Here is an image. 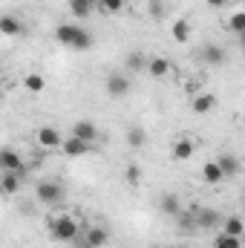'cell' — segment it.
<instances>
[{"label":"cell","instance_id":"1","mask_svg":"<svg viewBox=\"0 0 245 248\" xmlns=\"http://www.w3.org/2000/svg\"><path fill=\"white\" fill-rule=\"evenodd\" d=\"M49 234H52V240H58V243H75V237L81 234V225H78L72 217L52 214V219H49Z\"/></svg>","mask_w":245,"mask_h":248},{"label":"cell","instance_id":"2","mask_svg":"<svg viewBox=\"0 0 245 248\" xmlns=\"http://www.w3.org/2000/svg\"><path fill=\"white\" fill-rule=\"evenodd\" d=\"M78 240H81V243H75V248H104L110 243V231L101 228V225H92V228H87L84 234H78Z\"/></svg>","mask_w":245,"mask_h":248},{"label":"cell","instance_id":"3","mask_svg":"<svg viewBox=\"0 0 245 248\" xmlns=\"http://www.w3.org/2000/svg\"><path fill=\"white\" fill-rule=\"evenodd\" d=\"M35 193H38V202H44V205H58L63 199V185L55 182V179H46V182H38Z\"/></svg>","mask_w":245,"mask_h":248},{"label":"cell","instance_id":"4","mask_svg":"<svg viewBox=\"0 0 245 248\" xmlns=\"http://www.w3.org/2000/svg\"><path fill=\"white\" fill-rule=\"evenodd\" d=\"M0 170L3 173H17V176L26 173V165H23V159H20V153L15 147H3L0 150Z\"/></svg>","mask_w":245,"mask_h":248},{"label":"cell","instance_id":"5","mask_svg":"<svg viewBox=\"0 0 245 248\" xmlns=\"http://www.w3.org/2000/svg\"><path fill=\"white\" fill-rule=\"evenodd\" d=\"M35 141H38V147H44V150H55V147H61V133L55 130V127H38V133H35Z\"/></svg>","mask_w":245,"mask_h":248},{"label":"cell","instance_id":"6","mask_svg":"<svg viewBox=\"0 0 245 248\" xmlns=\"http://www.w3.org/2000/svg\"><path fill=\"white\" fill-rule=\"evenodd\" d=\"M222 222V217H219V211H214V208H199V211H193V225L196 228H216Z\"/></svg>","mask_w":245,"mask_h":248},{"label":"cell","instance_id":"7","mask_svg":"<svg viewBox=\"0 0 245 248\" xmlns=\"http://www.w3.org/2000/svg\"><path fill=\"white\" fill-rule=\"evenodd\" d=\"M130 93V78L122 75V72H113L110 78H107V95H113V98H124Z\"/></svg>","mask_w":245,"mask_h":248},{"label":"cell","instance_id":"8","mask_svg":"<svg viewBox=\"0 0 245 248\" xmlns=\"http://www.w3.org/2000/svg\"><path fill=\"white\" fill-rule=\"evenodd\" d=\"M61 150L69 156V159H78V156L90 153V150H92V144H90V141H81V139H75V136H69V139H63V141H61Z\"/></svg>","mask_w":245,"mask_h":248},{"label":"cell","instance_id":"9","mask_svg":"<svg viewBox=\"0 0 245 248\" xmlns=\"http://www.w3.org/2000/svg\"><path fill=\"white\" fill-rule=\"evenodd\" d=\"M72 136L81 139V141H90V144H92V141L98 139V127H95L92 122H75L72 124Z\"/></svg>","mask_w":245,"mask_h":248},{"label":"cell","instance_id":"10","mask_svg":"<svg viewBox=\"0 0 245 248\" xmlns=\"http://www.w3.org/2000/svg\"><path fill=\"white\" fill-rule=\"evenodd\" d=\"M0 35L17 38V35H23V23H20L15 15H3V17H0Z\"/></svg>","mask_w":245,"mask_h":248},{"label":"cell","instance_id":"11","mask_svg":"<svg viewBox=\"0 0 245 248\" xmlns=\"http://www.w3.org/2000/svg\"><path fill=\"white\" fill-rule=\"evenodd\" d=\"M170 156H173L176 162H187V159L193 156V141H190V139H176V141L170 144Z\"/></svg>","mask_w":245,"mask_h":248},{"label":"cell","instance_id":"12","mask_svg":"<svg viewBox=\"0 0 245 248\" xmlns=\"http://www.w3.org/2000/svg\"><path fill=\"white\" fill-rule=\"evenodd\" d=\"M216 165H219V170H222V176H237V173L243 170V165H240V159H237V156H231V153H222V156L216 159Z\"/></svg>","mask_w":245,"mask_h":248},{"label":"cell","instance_id":"13","mask_svg":"<svg viewBox=\"0 0 245 248\" xmlns=\"http://www.w3.org/2000/svg\"><path fill=\"white\" fill-rule=\"evenodd\" d=\"M214 104H216V98H214L211 93H202V95H196V98L190 101V110H193L196 116H202V113H211Z\"/></svg>","mask_w":245,"mask_h":248},{"label":"cell","instance_id":"14","mask_svg":"<svg viewBox=\"0 0 245 248\" xmlns=\"http://www.w3.org/2000/svg\"><path fill=\"white\" fill-rule=\"evenodd\" d=\"M159 208H162V214H168V217H179V214H182V202H179L176 193H165L162 202H159Z\"/></svg>","mask_w":245,"mask_h":248},{"label":"cell","instance_id":"15","mask_svg":"<svg viewBox=\"0 0 245 248\" xmlns=\"http://www.w3.org/2000/svg\"><path fill=\"white\" fill-rule=\"evenodd\" d=\"M69 12L75 17H90L95 12V0H69Z\"/></svg>","mask_w":245,"mask_h":248},{"label":"cell","instance_id":"16","mask_svg":"<svg viewBox=\"0 0 245 248\" xmlns=\"http://www.w3.org/2000/svg\"><path fill=\"white\" fill-rule=\"evenodd\" d=\"M78 29H81V26H72V23H61V26L55 29V38H58V44H63V46H72V41H75Z\"/></svg>","mask_w":245,"mask_h":248},{"label":"cell","instance_id":"17","mask_svg":"<svg viewBox=\"0 0 245 248\" xmlns=\"http://www.w3.org/2000/svg\"><path fill=\"white\" fill-rule=\"evenodd\" d=\"M202 179H205L208 185H219L225 176H222V170H219L216 162H208V165H202Z\"/></svg>","mask_w":245,"mask_h":248},{"label":"cell","instance_id":"18","mask_svg":"<svg viewBox=\"0 0 245 248\" xmlns=\"http://www.w3.org/2000/svg\"><path fill=\"white\" fill-rule=\"evenodd\" d=\"M202 61L211 63V66H219V63L225 61V52H222V46H216V44L205 46V49H202Z\"/></svg>","mask_w":245,"mask_h":248},{"label":"cell","instance_id":"19","mask_svg":"<svg viewBox=\"0 0 245 248\" xmlns=\"http://www.w3.org/2000/svg\"><path fill=\"white\" fill-rule=\"evenodd\" d=\"M147 72H150L153 78H165V75L170 72V61H168V58H150V61H147Z\"/></svg>","mask_w":245,"mask_h":248},{"label":"cell","instance_id":"20","mask_svg":"<svg viewBox=\"0 0 245 248\" xmlns=\"http://www.w3.org/2000/svg\"><path fill=\"white\" fill-rule=\"evenodd\" d=\"M243 231H245V225H243L240 217H228V219L222 222V234H228V237H240V240H243Z\"/></svg>","mask_w":245,"mask_h":248},{"label":"cell","instance_id":"21","mask_svg":"<svg viewBox=\"0 0 245 248\" xmlns=\"http://www.w3.org/2000/svg\"><path fill=\"white\" fill-rule=\"evenodd\" d=\"M23 87H26L29 93H44V87H46V78H44V75H38V72H29V75L23 78Z\"/></svg>","mask_w":245,"mask_h":248},{"label":"cell","instance_id":"22","mask_svg":"<svg viewBox=\"0 0 245 248\" xmlns=\"http://www.w3.org/2000/svg\"><path fill=\"white\" fill-rule=\"evenodd\" d=\"M0 187H3V196H6V193H17V190H20V176H17V173H3Z\"/></svg>","mask_w":245,"mask_h":248},{"label":"cell","instance_id":"23","mask_svg":"<svg viewBox=\"0 0 245 248\" xmlns=\"http://www.w3.org/2000/svg\"><path fill=\"white\" fill-rule=\"evenodd\" d=\"M170 32H173V41H179V44H184V41L190 38V23L179 17V20H173V29H170Z\"/></svg>","mask_w":245,"mask_h":248},{"label":"cell","instance_id":"24","mask_svg":"<svg viewBox=\"0 0 245 248\" xmlns=\"http://www.w3.org/2000/svg\"><path fill=\"white\" fill-rule=\"evenodd\" d=\"M144 139H147V136H144L141 127H130V130H127V144H130V147H136V150L144 147Z\"/></svg>","mask_w":245,"mask_h":248},{"label":"cell","instance_id":"25","mask_svg":"<svg viewBox=\"0 0 245 248\" xmlns=\"http://www.w3.org/2000/svg\"><path fill=\"white\" fill-rule=\"evenodd\" d=\"M90 46H92V38H90V35H87L84 29H78V35H75V41H72V46H69V49H78V52H87Z\"/></svg>","mask_w":245,"mask_h":248},{"label":"cell","instance_id":"26","mask_svg":"<svg viewBox=\"0 0 245 248\" xmlns=\"http://www.w3.org/2000/svg\"><path fill=\"white\" fill-rule=\"evenodd\" d=\"M214 248H243V240L240 237H228V234H219Z\"/></svg>","mask_w":245,"mask_h":248},{"label":"cell","instance_id":"27","mask_svg":"<svg viewBox=\"0 0 245 248\" xmlns=\"http://www.w3.org/2000/svg\"><path fill=\"white\" fill-rule=\"evenodd\" d=\"M124 182H127V185H138V182H141V168H138V165H127Z\"/></svg>","mask_w":245,"mask_h":248},{"label":"cell","instance_id":"28","mask_svg":"<svg viewBox=\"0 0 245 248\" xmlns=\"http://www.w3.org/2000/svg\"><path fill=\"white\" fill-rule=\"evenodd\" d=\"M144 66H147V61H144L141 52H133V55L127 58V69H130V72H138V69H144Z\"/></svg>","mask_w":245,"mask_h":248},{"label":"cell","instance_id":"29","mask_svg":"<svg viewBox=\"0 0 245 248\" xmlns=\"http://www.w3.org/2000/svg\"><path fill=\"white\" fill-rule=\"evenodd\" d=\"M98 6H101L104 12H110V15H119L124 9V0H98Z\"/></svg>","mask_w":245,"mask_h":248},{"label":"cell","instance_id":"30","mask_svg":"<svg viewBox=\"0 0 245 248\" xmlns=\"http://www.w3.org/2000/svg\"><path fill=\"white\" fill-rule=\"evenodd\" d=\"M228 23H231V29H234L237 35H243V29H245V15H243V12H234Z\"/></svg>","mask_w":245,"mask_h":248},{"label":"cell","instance_id":"31","mask_svg":"<svg viewBox=\"0 0 245 248\" xmlns=\"http://www.w3.org/2000/svg\"><path fill=\"white\" fill-rule=\"evenodd\" d=\"M205 3H208L211 9H225V6H228V0H205Z\"/></svg>","mask_w":245,"mask_h":248},{"label":"cell","instance_id":"32","mask_svg":"<svg viewBox=\"0 0 245 248\" xmlns=\"http://www.w3.org/2000/svg\"><path fill=\"white\" fill-rule=\"evenodd\" d=\"M0 199H3V187H0Z\"/></svg>","mask_w":245,"mask_h":248},{"label":"cell","instance_id":"33","mask_svg":"<svg viewBox=\"0 0 245 248\" xmlns=\"http://www.w3.org/2000/svg\"><path fill=\"white\" fill-rule=\"evenodd\" d=\"M176 248H182V246H176Z\"/></svg>","mask_w":245,"mask_h":248}]
</instances>
